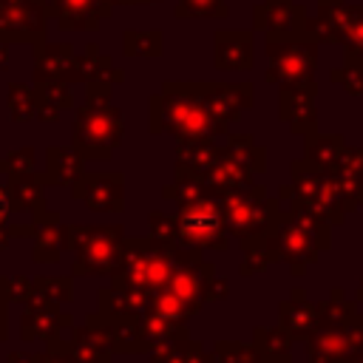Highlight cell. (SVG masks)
<instances>
[{
    "mask_svg": "<svg viewBox=\"0 0 363 363\" xmlns=\"http://www.w3.org/2000/svg\"><path fill=\"white\" fill-rule=\"evenodd\" d=\"M303 6L292 0H261L252 9V28L264 34H303Z\"/></svg>",
    "mask_w": 363,
    "mask_h": 363,
    "instance_id": "obj_11",
    "label": "cell"
},
{
    "mask_svg": "<svg viewBox=\"0 0 363 363\" xmlns=\"http://www.w3.org/2000/svg\"><path fill=\"white\" fill-rule=\"evenodd\" d=\"M224 153L238 162L241 167L252 170V173H261L264 170V147L255 145V139L250 133H227V147Z\"/></svg>",
    "mask_w": 363,
    "mask_h": 363,
    "instance_id": "obj_17",
    "label": "cell"
},
{
    "mask_svg": "<svg viewBox=\"0 0 363 363\" xmlns=\"http://www.w3.org/2000/svg\"><path fill=\"white\" fill-rule=\"evenodd\" d=\"M332 77H335V82L343 85L346 94H352V96H360V94H363V65H357V62H346L343 71L335 68Z\"/></svg>",
    "mask_w": 363,
    "mask_h": 363,
    "instance_id": "obj_26",
    "label": "cell"
},
{
    "mask_svg": "<svg viewBox=\"0 0 363 363\" xmlns=\"http://www.w3.org/2000/svg\"><path fill=\"white\" fill-rule=\"evenodd\" d=\"M292 190H295V199H301L329 227L332 224H343L346 204H343L340 190H337V184H335V179L329 176L326 167H318L306 156L292 162Z\"/></svg>",
    "mask_w": 363,
    "mask_h": 363,
    "instance_id": "obj_5",
    "label": "cell"
},
{
    "mask_svg": "<svg viewBox=\"0 0 363 363\" xmlns=\"http://www.w3.org/2000/svg\"><path fill=\"white\" fill-rule=\"evenodd\" d=\"M318 312H320V326H340V323H346L357 315L354 303H346L343 298L337 301L335 295H332V301L318 303Z\"/></svg>",
    "mask_w": 363,
    "mask_h": 363,
    "instance_id": "obj_22",
    "label": "cell"
},
{
    "mask_svg": "<svg viewBox=\"0 0 363 363\" xmlns=\"http://www.w3.org/2000/svg\"><path fill=\"white\" fill-rule=\"evenodd\" d=\"M142 335L147 349H156L162 343H173V340H184L187 337V320H173V318H162L156 312H147L142 318Z\"/></svg>",
    "mask_w": 363,
    "mask_h": 363,
    "instance_id": "obj_16",
    "label": "cell"
},
{
    "mask_svg": "<svg viewBox=\"0 0 363 363\" xmlns=\"http://www.w3.org/2000/svg\"><path fill=\"white\" fill-rule=\"evenodd\" d=\"M309 363H352L363 354V315L340 326H318L306 337Z\"/></svg>",
    "mask_w": 363,
    "mask_h": 363,
    "instance_id": "obj_7",
    "label": "cell"
},
{
    "mask_svg": "<svg viewBox=\"0 0 363 363\" xmlns=\"http://www.w3.org/2000/svg\"><path fill=\"white\" fill-rule=\"evenodd\" d=\"M269 261H275V258H272L267 241H250V244H244V264H241L238 272L241 275H255V272L267 269Z\"/></svg>",
    "mask_w": 363,
    "mask_h": 363,
    "instance_id": "obj_23",
    "label": "cell"
},
{
    "mask_svg": "<svg viewBox=\"0 0 363 363\" xmlns=\"http://www.w3.org/2000/svg\"><path fill=\"white\" fill-rule=\"evenodd\" d=\"M357 207H363V187H360V193H357Z\"/></svg>",
    "mask_w": 363,
    "mask_h": 363,
    "instance_id": "obj_32",
    "label": "cell"
},
{
    "mask_svg": "<svg viewBox=\"0 0 363 363\" xmlns=\"http://www.w3.org/2000/svg\"><path fill=\"white\" fill-rule=\"evenodd\" d=\"M221 207H224V221L233 238H241V244L250 241H267L278 213L281 201L269 199L261 184H252L247 190H233L221 193Z\"/></svg>",
    "mask_w": 363,
    "mask_h": 363,
    "instance_id": "obj_2",
    "label": "cell"
},
{
    "mask_svg": "<svg viewBox=\"0 0 363 363\" xmlns=\"http://www.w3.org/2000/svg\"><path fill=\"white\" fill-rule=\"evenodd\" d=\"M278 320H281V326L295 340H306L320 326V312H318V303H312V301L303 298V289H295L292 298L281 303Z\"/></svg>",
    "mask_w": 363,
    "mask_h": 363,
    "instance_id": "obj_13",
    "label": "cell"
},
{
    "mask_svg": "<svg viewBox=\"0 0 363 363\" xmlns=\"http://www.w3.org/2000/svg\"><path fill=\"white\" fill-rule=\"evenodd\" d=\"M150 238L164 241V244H179V227H176V216H164V213H150Z\"/></svg>",
    "mask_w": 363,
    "mask_h": 363,
    "instance_id": "obj_25",
    "label": "cell"
},
{
    "mask_svg": "<svg viewBox=\"0 0 363 363\" xmlns=\"http://www.w3.org/2000/svg\"><path fill=\"white\" fill-rule=\"evenodd\" d=\"M252 343H238V340H218L213 346V354L210 360L213 363H244L250 354H252Z\"/></svg>",
    "mask_w": 363,
    "mask_h": 363,
    "instance_id": "obj_24",
    "label": "cell"
},
{
    "mask_svg": "<svg viewBox=\"0 0 363 363\" xmlns=\"http://www.w3.org/2000/svg\"><path fill=\"white\" fill-rule=\"evenodd\" d=\"M352 363H363V354H360V357H357V360H352Z\"/></svg>",
    "mask_w": 363,
    "mask_h": 363,
    "instance_id": "obj_34",
    "label": "cell"
},
{
    "mask_svg": "<svg viewBox=\"0 0 363 363\" xmlns=\"http://www.w3.org/2000/svg\"><path fill=\"white\" fill-rule=\"evenodd\" d=\"M357 298L363 301V278H360V286H357Z\"/></svg>",
    "mask_w": 363,
    "mask_h": 363,
    "instance_id": "obj_31",
    "label": "cell"
},
{
    "mask_svg": "<svg viewBox=\"0 0 363 363\" xmlns=\"http://www.w3.org/2000/svg\"><path fill=\"white\" fill-rule=\"evenodd\" d=\"M224 295H227V284L218 281L216 272H213L210 281L204 284V295H201V298H204V303H213V301H218V298H224Z\"/></svg>",
    "mask_w": 363,
    "mask_h": 363,
    "instance_id": "obj_28",
    "label": "cell"
},
{
    "mask_svg": "<svg viewBox=\"0 0 363 363\" xmlns=\"http://www.w3.org/2000/svg\"><path fill=\"white\" fill-rule=\"evenodd\" d=\"M193 91L204 102V108L221 122H238L244 111L252 108V85L250 82H193Z\"/></svg>",
    "mask_w": 363,
    "mask_h": 363,
    "instance_id": "obj_8",
    "label": "cell"
},
{
    "mask_svg": "<svg viewBox=\"0 0 363 363\" xmlns=\"http://www.w3.org/2000/svg\"><path fill=\"white\" fill-rule=\"evenodd\" d=\"M252 170H247V167H241L238 162H233L227 153L213 164V167H207L199 179H201V184L210 190V193H216V196H221V193H233V190H247V187H252L255 182H252Z\"/></svg>",
    "mask_w": 363,
    "mask_h": 363,
    "instance_id": "obj_14",
    "label": "cell"
},
{
    "mask_svg": "<svg viewBox=\"0 0 363 363\" xmlns=\"http://www.w3.org/2000/svg\"><path fill=\"white\" fill-rule=\"evenodd\" d=\"M318 14L346 48V62L363 65V6H349L346 0H320Z\"/></svg>",
    "mask_w": 363,
    "mask_h": 363,
    "instance_id": "obj_9",
    "label": "cell"
},
{
    "mask_svg": "<svg viewBox=\"0 0 363 363\" xmlns=\"http://www.w3.org/2000/svg\"><path fill=\"white\" fill-rule=\"evenodd\" d=\"M267 247H269L272 258L289 264L295 275H303L306 267L318 258V252H323L318 238L301 221H295L286 210L278 213V218H275V224L267 235Z\"/></svg>",
    "mask_w": 363,
    "mask_h": 363,
    "instance_id": "obj_6",
    "label": "cell"
},
{
    "mask_svg": "<svg viewBox=\"0 0 363 363\" xmlns=\"http://www.w3.org/2000/svg\"><path fill=\"white\" fill-rule=\"evenodd\" d=\"M292 340H295V337H292L284 326H275V329L258 326L255 335H252V346H255L267 360H284V357H289Z\"/></svg>",
    "mask_w": 363,
    "mask_h": 363,
    "instance_id": "obj_19",
    "label": "cell"
},
{
    "mask_svg": "<svg viewBox=\"0 0 363 363\" xmlns=\"http://www.w3.org/2000/svg\"><path fill=\"white\" fill-rule=\"evenodd\" d=\"M267 82L284 85H309L315 82L318 43L306 34H267Z\"/></svg>",
    "mask_w": 363,
    "mask_h": 363,
    "instance_id": "obj_3",
    "label": "cell"
},
{
    "mask_svg": "<svg viewBox=\"0 0 363 363\" xmlns=\"http://www.w3.org/2000/svg\"><path fill=\"white\" fill-rule=\"evenodd\" d=\"M343 136L337 133H306V159L315 162L318 167H332L337 162V156L343 153Z\"/></svg>",
    "mask_w": 363,
    "mask_h": 363,
    "instance_id": "obj_18",
    "label": "cell"
},
{
    "mask_svg": "<svg viewBox=\"0 0 363 363\" xmlns=\"http://www.w3.org/2000/svg\"><path fill=\"white\" fill-rule=\"evenodd\" d=\"M147 312H156L162 318H173V320H187L190 315H196L199 309H193L187 301H182L173 289H156L150 292V301H147Z\"/></svg>",
    "mask_w": 363,
    "mask_h": 363,
    "instance_id": "obj_20",
    "label": "cell"
},
{
    "mask_svg": "<svg viewBox=\"0 0 363 363\" xmlns=\"http://www.w3.org/2000/svg\"><path fill=\"white\" fill-rule=\"evenodd\" d=\"M278 116L292 128V133H303V136L312 133L318 125L315 82L278 88Z\"/></svg>",
    "mask_w": 363,
    "mask_h": 363,
    "instance_id": "obj_10",
    "label": "cell"
},
{
    "mask_svg": "<svg viewBox=\"0 0 363 363\" xmlns=\"http://www.w3.org/2000/svg\"><path fill=\"white\" fill-rule=\"evenodd\" d=\"M153 130H167L176 139H216L227 133L193 91V82H164L162 94L153 96L150 105Z\"/></svg>",
    "mask_w": 363,
    "mask_h": 363,
    "instance_id": "obj_1",
    "label": "cell"
},
{
    "mask_svg": "<svg viewBox=\"0 0 363 363\" xmlns=\"http://www.w3.org/2000/svg\"><path fill=\"white\" fill-rule=\"evenodd\" d=\"M176 227H179V247H196V250L230 247L224 207L216 193H207L190 204H182L176 213Z\"/></svg>",
    "mask_w": 363,
    "mask_h": 363,
    "instance_id": "obj_4",
    "label": "cell"
},
{
    "mask_svg": "<svg viewBox=\"0 0 363 363\" xmlns=\"http://www.w3.org/2000/svg\"><path fill=\"white\" fill-rule=\"evenodd\" d=\"M3 210H6V199H3V193H0V218H3Z\"/></svg>",
    "mask_w": 363,
    "mask_h": 363,
    "instance_id": "obj_30",
    "label": "cell"
},
{
    "mask_svg": "<svg viewBox=\"0 0 363 363\" xmlns=\"http://www.w3.org/2000/svg\"><path fill=\"white\" fill-rule=\"evenodd\" d=\"M230 6L227 0H179L176 3V17L182 20H207V17H227Z\"/></svg>",
    "mask_w": 363,
    "mask_h": 363,
    "instance_id": "obj_21",
    "label": "cell"
},
{
    "mask_svg": "<svg viewBox=\"0 0 363 363\" xmlns=\"http://www.w3.org/2000/svg\"><path fill=\"white\" fill-rule=\"evenodd\" d=\"M224 156V147L216 145V139H176V167H184L196 176H201L207 167H213Z\"/></svg>",
    "mask_w": 363,
    "mask_h": 363,
    "instance_id": "obj_15",
    "label": "cell"
},
{
    "mask_svg": "<svg viewBox=\"0 0 363 363\" xmlns=\"http://www.w3.org/2000/svg\"><path fill=\"white\" fill-rule=\"evenodd\" d=\"M128 43H136V51H139V54L153 57V54L162 51V31H142V34L130 31Z\"/></svg>",
    "mask_w": 363,
    "mask_h": 363,
    "instance_id": "obj_27",
    "label": "cell"
},
{
    "mask_svg": "<svg viewBox=\"0 0 363 363\" xmlns=\"http://www.w3.org/2000/svg\"><path fill=\"white\" fill-rule=\"evenodd\" d=\"M244 363H267V357H264V354H261L258 349H252V354H250V357H247Z\"/></svg>",
    "mask_w": 363,
    "mask_h": 363,
    "instance_id": "obj_29",
    "label": "cell"
},
{
    "mask_svg": "<svg viewBox=\"0 0 363 363\" xmlns=\"http://www.w3.org/2000/svg\"><path fill=\"white\" fill-rule=\"evenodd\" d=\"M122 3H156V0H122Z\"/></svg>",
    "mask_w": 363,
    "mask_h": 363,
    "instance_id": "obj_33",
    "label": "cell"
},
{
    "mask_svg": "<svg viewBox=\"0 0 363 363\" xmlns=\"http://www.w3.org/2000/svg\"><path fill=\"white\" fill-rule=\"evenodd\" d=\"M255 45L250 31H216L213 65L218 71H250L255 62Z\"/></svg>",
    "mask_w": 363,
    "mask_h": 363,
    "instance_id": "obj_12",
    "label": "cell"
}]
</instances>
